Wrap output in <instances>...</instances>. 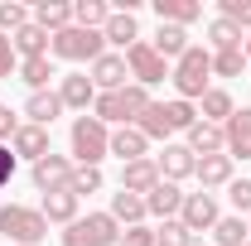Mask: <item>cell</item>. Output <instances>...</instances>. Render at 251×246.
I'll return each instance as SVG.
<instances>
[{"label":"cell","instance_id":"1","mask_svg":"<svg viewBox=\"0 0 251 246\" xmlns=\"http://www.w3.org/2000/svg\"><path fill=\"white\" fill-rule=\"evenodd\" d=\"M49 53H53V58H68V63H97L106 53V39H101V29H77V25H68V29H58L49 39Z\"/></svg>","mask_w":251,"mask_h":246},{"label":"cell","instance_id":"2","mask_svg":"<svg viewBox=\"0 0 251 246\" xmlns=\"http://www.w3.org/2000/svg\"><path fill=\"white\" fill-rule=\"evenodd\" d=\"M208 77H213V53L193 44L184 58L174 63V87H179V101H198V97L208 92Z\"/></svg>","mask_w":251,"mask_h":246},{"label":"cell","instance_id":"3","mask_svg":"<svg viewBox=\"0 0 251 246\" xmlns=\"http://www.w3.org/2000/svg\"><path fill=\"white\" fill-rule=\"evenodd\" d=\"M0 232L10 237V246H39L49 237V222L39 208H20V203H5L0 208Z\"/></svg>","mask_w":251,"mask_h":246},{"label":"cell","instance_id":"4","mask_svg":"<svg viewBox=\"0 0 251 246\" xmlns=\"http://www.w3.org/2000/svg\"><path fill=\"white\" fill-rule=\"evenodd\" d=\"M73 154H77V164H101L106 154H111V130L97 121V116H77L73 121Z\"/></svg>","mask_w":251,"mask_h":246},{"label":"cell","instance_id":"5","mask_svg":"<svg viewBox=\"0 0 251 246\" xmlns=\"http://www.w3.org/2000/svg\"><path fill=\"white\" fill-rule=\"evenodd\" d=\"M116 242H121V232H116L111 213H87L68 222V232H63V246H116Z\"/></svg>","mask_w":251,"mask_h":246},{"label":"cell","instance_id":"6","mask_svg":"<svg viewBox=\"0 0 251 246\" xmlns=\"http://www.w3.org/2000/svg\"><path fill=\"white\" fill-rule=\"evenodd\" d=\"M126 68H130V77H135L140 87H155V82H164V77H169V63L159 58L155 44H145V39L126 53Z\"/></svg>","mask_w":251,"mask_h":246},{"label":"cell","instance_id":"7","mask_svg":"<svg viewBox=\"0 0 251 246\" xmlns=\"http://www.w3.org/2000/svg\"><path fill=\"white\" fill-rule=\"evenodd\" d=\"M179 222H184L193 237H198V232H213V227H218V203H213V193H184Z\"/></svg>","mask_w":251,"mask_h":246},{"label":"cell","instance_id":"8","mask_svg":"<svg viewBox=\"0 0 251 246\" xmlns=\"http://www.w3.org/2000/svg\"><path fill=\"white\" fill-rule=\"evenodd\" d=\"M68 184H73V164H68L63 154H44V159L34 164V188H39V193H63Z\"/></svg>","mask_w":251,"mask_h":246},{"label":"cell","instance_id":"9","mask_svg":"<svg viewBox=\"0 0 251 246\" xmlns=\"http://www.w3.org/2000/svg\"><path fill=\"white\" fill-rule=\"evenodd\" d=\"M126 77H130L126 53H101V58L92 63V87H97V92H121Z\"/></svg>","mask_w":251,"mask_h":246},{"label":"cell","instance_id":"10","mask_svg":"<svg viewBox=\"0 0 251 246\" xmlns=\"http://www.w3.org/2000/svg\"><path fill=\"white\" fill-rule=\"evenodd\" d=\"M222 140H227V154H232V159H251V106H242V111L227 116Z\"/></svg>","mask_w":251,"mask_h":246},{"label":"cell","instance_id":"11","mask_svg":"<svg viewBox=\"0 0 251 246\" xmlns=\"http://www.w3.org/2000/svg\"><path fill=\"white\" fill-rule=\"evenodd\" d=\"M179 208H184V193H179V184H169V179H159V184L145 193V213L164 217V222H174Z\"/></svg>","mask_w":251,"mask_h":246},{"label":"cell","instance_id":"12","mask_svg":"<svg viewBox=\"0 0 251 246\" xmlns=\"http://www.w3.org/2000/svg\"><path fill=\"white\" fill-rule=\"evenodd\" d=\"M159 164V179H169V184H179L193 174V164H198V154L188 150V145H164V154L155 159Z\"/></svg>","mask_w":251,"mask_h":246},{"label":"cell","instance_id":"13","mask_svg":"<svg viewBox=\"0 0 251 246\" xmlns=\"http://www.w3.org/2000/svg\"><path fill=\"white\" fill-rule=\"evenodd\" d=\"M155 184H159V164L150 159V154H145V159H130V164L121 169V188L126 193H140V198H145Z\"/></svg>","mask_w":251,"mask_h":246},{"label":"cell","instance_id":"14","mask_svg":"<svg viewBox=\"0 0 251 246\" xmlns=\"http://www.w3.org/2000/svg\"><path fill=\"white\" fill-rule=\"evenodd\" d=\"M10 150H15V159L25 154V159H34V164H39L44 154H53V150H49V130H44V125H20L15 140H10Z\"/></svg>","mask_w":251,"mask_h":246},{"label":"cell","instance_id":"15","mask_svg":"<svg viewBox=\"0 0 251 246\" xmlns=\"http://www.w3.org/2000/svg\"><path fill=\"white\" fill-rule=\"evenodd\" d=\"M101 39L130 53V49L140 44V25H135V15H126V10H111V20H106V29H101Z\"/></svg>","mask_w":251,"mask_h":246},{"label":"cell","instance_id":"16","mask_svg":"<svg viewBox=\"0 0 251 246\" xmlns=\"http://www.w3.org/2000/svg\"><path fill=\"white\" fill-rule=\"evenodd\" d=\"M25 116H29V125H49L63 116V97L58 92H29V101H25Z\"/></svg>","mask_w":251,"mask_h":246},{"label":"cell","instance_id":"17","mask_svg":"<svg viewBox=\"0 0 251 246\" xmlns=\"http://www.w3.org/2000/svg\"><path fill=\"white\" fill-rule=\"evenodd\" d=\"M58 97H63V106L87 111V106L97 101V87H92V77H87V73H68V77H63V87H58Z\"/></svg>","mask_w":251,"mask_h":246},{"label":"cell","instance_id":"18","mask_svg":"<svg viewBox=\"0 0 251 246\" xmlns=\"http://www.w3.org/2000/svg\"><path fill=\"white\" fill-rule=\"evenodd\" d=\"M34 25L53 39L58 29H68V25H73V5H63V0H39V5H34Z\"/></svg>","mask_w":251,"mask_h":246},{"label":"cell","instance_id":"19","mask_svg":"<svg viewBox=\"0 0 251 246\" xmlns=\"http://www.w3.org/2000/svg\"><path fill=\"white\" fill-rule=\"evenodd\" d=\"M193 174H198V184H203V188L232 184V154H203V159L193 164Z\"/></svg>","mask_w":251,"mask_h":246},{"label":"cell","instance_id":"20","mask_svg":"<svg viewBox=\"0 0 251 246\" xmlns=\"http://www.w3.org/2000/svg\"><path fill=\"white\" fill-rule=\"evenodd\" d=\"M10 44H15V58L25 63V58H49V34L39 29V25H25L20 34H10Z\"/></svg>","mask_w":251,"mask_h":246},{"label":"cell","instance_id":"21","mask_svg":"<svg viewBox=\"0 0 251 246\" xmlns=\"http://www.w3.org/2000/svg\"><path fill=\"white\" fill-rule=\"evenodd\" d=\"M145 150H150V140H145L135 125H116V130H111V154H121V164L145 159Z\"/></svg>","mask_w":251,"mask_h":246},{"label":"cell","instance_id":"22","mask_svg":"<svg viewBox=\"0 0 251 246\" xmlns=\"http://www.w3.org/2000/svg\"><path fill=\"white\" fill-rule=\"evenodd\" d=\"M188 150L198 154H222L227 150V140H222V125H213V121H193V130H188Z\"/></svg>","mask_w":251,"mask_h":246},{"label":"cell","instance_id":"23","mask_svg":"<svg viewBox=\"0 0 251 246\" xmlns=\"http://www.w3.org/2000/svg\"><path fill=\"white\" fill-rule=\"evenodd\" d=\"M188 49H193V44H188V34L179 29V25H159V34H155V53H159L164 63H179Z\"/></svg>","mask_w":251,"mask_h":246},{"label":"cell","instance_id":"24","mask_svg":"<svg viewBox=\"0 0 251 246\" xmlns=\"http://www.w3.org/2000/svg\"><path fill=\"white\" fill-rule=\"evenodd\" d=\"M155 15H159V25H193L198 15H203V5L198 0H155Z\"/></svg>","mask_w":251,"mask_h":246},{"label":"cell","instance_id":"25","mask_svg":"<svg viewBox=\"0 0 251 246\" xmlns=\"http://www.w3.org/2000/svg\"><path fill=\"white\" fill-rule=\"evenodd\" d=\"M39 213H44V222H63V227H68V222H77V198H73L68 188H63V193H44V208H39Z\"/></svg>","mask_w":251,"mask_h":246},{"label":"cell","instance_id":"26","mask_svg":"<svg viewBox=\"0 0 251 246\" xmlns=\"http://www.w3.org/2000/svg\"><path fill=\"white\" fill-rule=\"evenodd\" d=\"M111 217H116V227H140V217H145V198H140V193H111Z\"/></svg>","mask_w":251,"mask_h":246},{"label":"cell","instance_id":"27","mask_svg":"<svg viewBox=\"0 0 251 246\" xmlns=\"http://www.w3.org/2000/svg\"><path fill=\"white\" fill-rule=\"evenodd\" d=\"M106 20H111V5L106 0H77L73 5V25L77 29H106Z\"/></svg>","mask_w":251,"mask_h":246},{"label":"cell","instance_id":"28","mask_svg":"<svg viewBox=\"0 0 251 246\" xmlns=\"http://www.w3.org/2000/svg\"><path fill=\"white\" fill-rule=\"evenodd\" d=\"M198 101H203V121H213V125H227V116L237 111V106H232V97L222 92V87H208Z\"/></svg>","mask_w":251,"mask_h":246},{"label":"cell","instance_id":"29","mask_svg":"<svg viewBox=\"0 0 251 246\" xmlns=\"http://www.w3.org/2000/svg\"><path fill=\"white\" fill-rule=\"evenodd\" d=\"M49 77H53V63L49 58H25L20 63V82L29 92H49Z\"/></svg>","mask_w":251,"mask_h":246},{"label":"cell","instance_id":"30","mask_svg":"<svg viewBox=\"0 0 251 246\" xmlns=\"http://www.w3.org/2000/svg\"><path fill=\"white\" fill-rule=\"evenodd\" d=\"M145 106H150V92H145L140 82H126V87H121V116H126V125L140 121V116H145Z\"/></svg>","mask_w":251,"mask_h":246},{"label":"cell","instance_id":"31","mask_svg":"<svg viewBox=\"0 0 251 246\" xmlns=\"http://www.w3.org/2000/svg\"><path fill=\"white\" fill-rule=\"evenodd\" d=\"M135 130H140L145 140H164V135H169V116H164V101H150V106H145V116L135 121Z\"/></svg>","mask_w":251,"mask_h":246},{"label":"cell","instance_id":"32","mask_svg":"<svg viewBox=\"0 0 251 246\" xmlns=\"http://www.w3.org/2000/svg\"><path fill=\"white\" fill-rule=\"evenodd\" d=\"M208 44H213V53H222V49H242V29L218 15V20L208 25Z\"/></svg>","mask_w":251,"mask_h":246},{"label":"cell","instance_id":"33","mask_svg":"<svg viewBox=\"0 0 251 246\" xmlns=\"http://www.w3.org/2000/svg\"><path fill=\"white\" fill-rule=\"evenodd\" d=\"M92 116H97L101 125H126V116H121V92H97Z\"/></svg>","mask_w":251,"mask_h":246},{"label":"cell","instance_id":"34","mask_svg":"<svg viewBox=\"0 0 251 246\" xmlns=\"http://www.w3.org/2000/svg\"><path fill=\"white\" fill-rule=\"evenodd\" d=\"M213 237H218V246H247V222L242 217H218V227H213Z\"/></svg>","mask_w":251,"mask_h":246},{"label":"cell","instance_id":"35","mask_svg":"<svg viewBox=\"0 0 251 246\" xmlns=\"http://www.w3.org/2000/svg\"><path fill=\"white\" fill-rule=\"evenodd\" d=\"M213 73H218V77H242V73H247V53H242V49L213 53Z\"/></svg>","mask_w":251,"mask_h":246},{"label":"cell","instance_id":"36","mask_svg":"<svg viewBox=\"0 0 251 246\" xmlns=\"http://www.w3.org/2000/svg\"><path fill=\"white\" fill-rule=\"evenodd\" d=\"M164 116H169V130H193V121H198V111H193V101H164Z\"/></svg>","mask_w":251,"mask_h":246},{"label":"cell","instance_id":"37","mask_svg":"<svg viewBox=\"0 0 251 246\" xmlns=\"http://www.w3.org/2000/svg\"><path fill=\"white\" fill-rule=\"evenodd\" d=\"M101 188V169H92V164H77L73 169V184H68V193L73 198H82V193H97Z\"/></svg>","mask_w":251,"mask_h":246},{"label":"cell","instance_id":"38","mask_svg":"<svg viewBox=\"0 0 251 246\" xmlns=\"http://www.w3.org/2000/svg\"><path fill=\"white\" fill-rule=\"evenodd\" d=\"M193 242H198V237L188 232L179 217H174V222H164V227L155 232V246H193Z\"/></svg>","mask_w":251,"mask_h":246},{"label":"cell","instance_id":"39","mask_svg":"<svg viewBox=\"0 0 251 246\" xmlns=\"http://www.w3.org/2000/svg\"><path fill=\"white\" fill-rule=\"evenodd\" d=\"M25 25H29V10L15 5V0H5V5H0V34H20Z\"/></svg>","mask_w":251,"mask_h":246},{"label":"cell","instance_id":"40","mask_svg":"<svg viewBox=\"0 0 251 246\" xmlns=\"http://www.w3.org/2000/svg\"><path fill=\"white\" fill-rule=\"evenodd\" d=\"M218 15H222V20H232L237 29H251V0H222Z\"/></svg>","mask_w":251,"mask_h":246},{"label":"cell","instance_id":"41","mask_svg":"<svg viewBox=\"0 0 251 246\" xmlns=\"http://www.w3.org/2000/svg\"><path fill=\"white\" fill-rule=\"evenodd\" d=\"M10 73H20V58H15L10 34H0V77H10Z\"/></svg>","mask_w":251,"mask_h":246},{"label":"cell","instance_id":"42","mask_svg":"<svg viewBox=\"0 0 251 246\" xmlns=\"http://www.w3.org/2000/svg\"><path fill=\"white\" fill-rule=\"evenodd\" d=\"M116 246H155V232H150V227H126Z\"/></svg>","mask_w":251,"mask_h":246},{"label":"cell","instance_id":"43","mask_svg":"<svg viewBox=\"0 0 251 246\" xmlns=\"http://www.w3.org/2000/svg\"><path fill=\"white\" fill-rule=\"evenodd\" d=\"M232 203L237 213H251V179H232Z\"/></svg>","mask_w":251,"mask_h":246},{"label":"cell","instance_id":"44","mask_svg":"<svg viewBox=\"0 0 251 246\" xmlns=\"http://www.w3.org/2000/svg\"><path fill=\"white\" fill-rule=\"evenodd\" d=\"M15 130H20V116H15L10 106H0V145H5V140H15Z\"/></svg>","mask_w":251,"mask_h":246},{"label":"cell","instance_id":"45","mask_svg":"<svg viewBox=\"0 0 251 246\" xmlns=\"http://www.w3.org/2000/svg\"><path fill=\"white\" fill-rule=\"evenodd\" d=\"M10 179H15V150H10V145H0V188L10 184Z\"/></svg>","mask_w":251,"mask_h":246},{"label":"cell","instance_id":"46","mask_svg":"<svg viewBox=\"0 0 251 246\" xmlns=\"http://www.w3.org/2000/svg\"><path fill=\"white\" fill-rule=\"evenodd\" d=\"M247 237H251V217H247Z\"/></svg>","mask_w":251,"mask_h":246},{"label":"cell","instance_id":"47","mask_svg":"<svg viewBox=\"0 0 251 246\" xmlns=\"http://www.w3.org/2000/svg\"><path fill=\"white\" fill-rule=\"evenodd\" d=\"M247 246H251V242H247Z\"/></svg>","mask_w":251,"mask_h":246}]
</instances>
